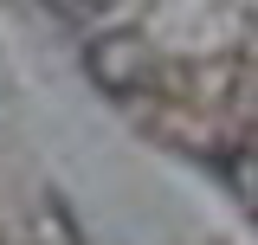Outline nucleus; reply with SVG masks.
I'll return each instance as SVG.
<instances>
[{"label":"nucleus","instance_id":"obj_1","mask_svg":"<svg viewBox=\"0 0 258 245\" xmlns=\"http://www.w3.org/2000/svg\"><path fill=\"white\" fill-rule=\"evenodd\" d=\"M84 65H91L97 84L116 91V97H136L155 78V58H149V45H142L136 32H97L91 45H84Z\"/></svg>","mask_w":258,"mask_h":245},{"label":"nucleus","instance_id":"obj_2","mask_svg":"<svg viewBox=\"0 0 258 245\" xmlns=\"http://www.w3.org/2000/svg\"><path fill=\"white\" fill-rule=\"evenodd\" d=\"M220 168H226V181L239 187L245 200H258V149H232V155H220Z\"/></svg>","mask_w":258,"mask_h":245}]
</instances>
